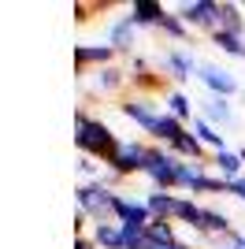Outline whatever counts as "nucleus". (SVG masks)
<instances>
[{
    "mask_svg": "<svg viewBox=\"0 0 245 249\" xmlns=\"http://www.w3.org/2000/svg\"><path fill=\"white\" fill-rule=\"evenodd\" d=\"M74 201H78V212L93 223H108V216H115V194L104 182H82L74 190Z\"/></svg>",
    "mask_w": 245,
    "mask_h": 249,
    "instance_id": "nucleus-2",
    "label": "nucleus"
},
{
    "mask_svg": "<svg viewBox=\"0 0 245 249\" xmlns=\"http://www.w3.org/2000/svg\"><path fill=\"white\" fill-rule=\"evenodd\" d=\"M242 153H230V149H223V153H215V171L230 182V178H242Z\"/></svg>",
    "mask_w": 245,
    "mask_h": 249,
    "instance_id": "nucleus-15",
    "label": "nucleus"
},
{
    "mask_svg": "<svg viewBox=\"0 0 245 249\" xmlns=\"http://www.w3.org/2000/svg\"><path fill=\"white\" fill-rule=\"evenodd\" d=\"M93 242H97V249H122V227L119 223H97Z\"/></svg>",
    "mask_w": 245,
    "mask_h": 249,
    "instance_id": "nucleus-13",
    "label": "nucleus"
},
{
    "mask_svg": "<svg viewBox=\"0 0 245 249\" xmlns=\"http://www.w3.org/2000/svg\"><path fill=\"white\" fill-rule=\"evenodd\" d=\"M227 194H234V197L245 201V175L242 178H230V182H227Z\"/></svg>",
    "mask_w": 245,
    "mask_h": 249,
    "instance_id": "nucleus-25",
    "label": "nucleus"
},
{
    "mask_svg": "<svg viewBox=\"0 0 245 249\" xmlns=\"http://www.w3.org/2000/svg\"><path fill=\"white\" fill-rule=\"evenodd\" d=\"M160 30H163V34H171L175 41H182L186 34H190V26H186V22H182V19H178V15H167V19H163V22H160Z\"/></svg>",
    "mask_w": 245,
    "mask_h": 249,
    "instance_id": "nucleus-23",
    "label": "nucleus"
},
{
    "mask_svg": "<svg viewBox=\"0 0 245 249\" xmlns=\"http://www.w3.org/2000/svg\"><path fill=\"white\" fill-rule=\"evenodd\" d=\"M204 115L212 119V123H230L234 115H230V104L223 97H212V101H204Z\"/></svg>",
    "mask_w": 245,
    "mask_h": 249,
    "instance_id": "nucleus-22",
    "label": "nucleus"
},
{
    "mask_svg": "<svg viewBox=\"0 0 245 249\" xmlns=\"http://www.w3.org/2000/svg\"><path fill=\"white\" fill-rule=\"evenodd\" d=\"M145 156H149V149L138 145V142H119V149H115L112 156V175L115 178H126V175H141V167H145Z\"/></svg>",
    "mask_w": 245,
    "mask_h": 249,
    "instance_id": "nucleus-5",
    "label": "nucleus"
},
{
    "mask_svg": "<svg viewBox=\"0 0 245 249\" xmlns=\"http://www.w3.org/2000/svg\"><path fill=\"white\" fill-rule=\"evenodd\" d=\"M167 19V11H163L160 0H134L130 4V22L134 26H160Z\"/></svg>",
    "mask_w": 245,
    "mask_h": 249,
    "instance_id": "nucleus-10",
    "label": "nucleus"
},
{
    "mask_svg": "<svg viewBox=\"0 0 245 249\" xmlns=\"http://www.w3.org/2000/svg\"><path fill=\"white\" fill-rule=\"evenodd\" d=\"M178 19L190 26V30H208V34H215L219 30V4L215 0H190V4H182L178 8Z\"/></svg>",
    "mask_w": 245,
    "mask_h": 249,
    "instance_id": "nucleus-4",
    "label": "nucleus"
},
{
    "mask_svg": "<svg viewBox=\"0 0 245 249\" xmlns=\"http://www.w3.org/2000/svg\"><path fill=\"white\" fill-rule=\"evenodd\" d=\"M74 249H97V242H89V238H82V234H78V238H74Z\"/></svg>",
    "mask_w": 245,
    "mask_h": 249,
    "instance_id": "nucleus-27",
    "label": "nucleus"
},
{
    "mask_svg": "<svg viewBox=\"0 0 245 249\" xmlns=\"http://www.w3.org/2000/svg\"><path fill=\"white\" fill-rule=\"evenodd\" d=\"M163 67H167V71H171V78H178V82L193 74V60H190L186 52H167V60H163Z\"/></svg>",
    "mask_w": 245,
    "mask_h": 249,
    "instance_id": "nucleus-19",
    "label": "nucleus"
},
{
    "mask_svg": "<svg viewBox=\"0 0 245 249\" xmlns=\"http://www.w3.org/2000/svg\"><path fill=\"white\" fill-rule=\"evenodd\" d=\"M171 153L178 156V160H193V164H201L204 145H201V142L193 138V130H186V134H182V138H178V142L171 145Z\"/></svg>",
    "mask_w": 245,
    "mask_h": 249,
    "instance_id": "nucleus-14",
    "label": "nucleus"
},
{
    "mask_svg": "<svg viewBox=\"0 0 245 249\" xmlns=\"http://www.w3.org/2000/svg\"><path fill=\"white\" fill-rule=\"evenodd\" d=\"M74 145H78L82 156H93V160H108V164H112L119 142H115V134L108 130V123L78 112L74 115Z\"/></svg>",
    "mask_w": 245,
    "mask_h": 249,
    "instance_id": "nucleus-1",
    "label": "nucleus"
},
{
    "mask_svg": "<svg viewBox=\"0 0 245 249\" xmlns=\"http://www.w3.org/2000/svg\"><path fill=\"white\" fill-rule=\"evenodd\" d=\"M193 138L201 142L204 149H215V153H223V134H215V126L208 123V119H193Z\"/></svg>",
    "mask_w": 245,
    "mask_h": 249,
    "instance_id": "nucleus-16",
    "label": "nucleus"
},
{
    "mask_svg": "<svg viewBox=\"0 0 245 249\" xmlns=\"http://www.w3.org/2000/svg\"><path fill=\"white\" fill-rule=\"evenodd\" d=\"M182 164H186V160H178L171 149H149L141 175L153 178L156 190H175V186H178V171H182Z\"/></svg>",
    "mask_w": 245,
    "mask_h": 249,
    "instance_id": "nucleus-3",
    "label": "nucleus"
},
{
    "mask_svg": "<svg viewBox=\"0 0 245 249\" xmlns=\"http://www.w3.org/2000/svg\"><path fill=\"white\" fill-rule=\"evenodd\" d=\"M227 249H245V238L242 234H230V238H227Z\"/></svg>",
    "mask_w": 245,
    "mask_h": 249,
    "instance_id": "nucleus-26",
    "label": "nucleus"
},
{
    "mask_svg": "<svg viewBox=\"0 0 245 249\" xmlns=\"http://www.w3.org/2000/svg\"><path fill=\"white\" fill-rule=\"evenodd\" d=\"M78 171H82V175H89V178H97V160H93V156H82ZM97 182H101V178H97Z\"/></svg>",
    "mask_w": 245,
    "mask_h": 249,
    "instance_id": "nucleus-24",
    "label": "nucleus"
},
{
    "mask_svg": "<svg viewBox=\"0 0 245 249\" xmlns=\"http://www.w3.org/2000/svg\"><path fill=\"white\" fill-rule=\"evenodd\" d=\"M167 249H190V246H182V242H175V246H167Z\"/></svg>",
    "mask_w": 245,
    "mask_h": 249,
    "instance_id": "nucleus-28",
    "label": "nucleus"
},
{
    "mask_svg": "<svg viewBox=\"0 0 245 249\" xmlns=\"http://www.w3.org/2000/svg\"><path fill=\"white\" fill-rule=\"evenodd\" d=\"M134 26L130 15H119V19H112V26H108V45H112L115 52H130L134 49Z\"/></svg>",
    "mask_w": 245,
    "mask_h": 249,
    "instance_id": "nucleus-11",
    "label": "nucleus"
},
{
    "mask_svg": "<svg viewBox=\"0 0 245 249\" xmlns=\"http://www.w3.org/2000/svg\"><path fill=\"white\" fill-rule=\"evenodd\" d=\"M219 30L242 34V8L238 4H219Z\"/></svg>",
    "mask_w": 245,
    "mask_h": 249,
    "instance_id": "nucleus-20",
    "label": "nucleus"
},
{
    "mask_svg": "<svg viewBox=\"0 0 245 249\" xmlns=\"http://www.w3.org/2000/svg\"><path fill=\"white\" fill-rule=\"evenodd\" d=\"M197 78H201V82L208 86L215 97H230V93L238 89L234 74L223 71V67H212V63H197Z\"/></svg>",
    "mask_w": 245,
    "mask_h": 249,
    "instance_id": "nucleus-8",
    "label": "nucleus"
},
{
    "mask_svg": "<svg viewBox=\"0 0 245 249\" xmlns=\"http://www.w3.org/2000/svg\"><path fill=\"white\" fill-rule=\"evenodd\" d=\"M115 223H122V227H149L153 223V216H149V205H141V201H130L122 197V194H115Z\"/></svg>",
    "mask_w": 245,
    "mask_h": 249,
    "instance_id": "nucleus-6",
    "label": "nucleus"
},
{
    "mask_svg": "<svg viewBox=\"0 0 245 249\" xmlns=\"http://www.w3.org/2000/svg\"><path fill=\"white\" fill-rule=\"evenodd\" d=\"M145 242H149V249H167V246H175V227H171V223H163V219H153V223H149V231H145Z\"/></svg>",
    "mask_w": 245,
    "mask_h": 249,
    "instance_id": "nucleus-12",
    "label": "nucleus"
},
{
    "mask_svg": "<svg viewBox=\"0 0 245 249\" xmlns=\"http://www.w3.org/2000/svg\"><path fill=\"white\" fill-rule=\"evenodd\" d=\"M122 86H126V74H122L119 67H101V71H97V89H101V93H119Z\"/></svg>",
    "mask_w": 245,
    "mask_h": 249,
    "instance_id": "nucleus-18",
    "label": "nucleus"
},
{
    "mask_svg": "<svg viewBox=\"0 0 245 249\" xmlns=\"http://www.w3.org/2000/svg\"><path fill=\"white\" fill-rule=\"evenodd\" d=\"M149 216L153 219H163V223H175L178 219V208H182V197H175V194H167V190H156V194H149Z\"/></svg>",
    "mask_w": 245,
    "mask_h": 249,
    "instance_id": "nucleus-9",
    "label": "nucleus"
},
{
    "mask_svg": "<svg viewBox=\"0 0 245 249\" xmlns=\"http://www.w3.org/2000/svg\"><path fill=\"white\" fill-rule=\"evenodd\" d=\"M163 108H167V115H175L178 123L190 119V101H186V93H178V89H171V93L163 97Z\"/></svg>",
    "mask_w": 245,
    "mask_h": 249,
    "instance_id": "nucleus-21",
    "label": "nucleus"
},
{
    "mask_svg": "<svg viewBox=\"0 0 245 249\" xmlns=\"http://www.w3.org/2000/svg\"><path fill=\"white\" fill-rule=\"evenodd\" d=\"M212 41L219 52H230V56H238V60H245V37L242 34H230V30H215Z\"/></svg>",
    "mask_w": 245,
    "mask_h": 249,
    "instance_id": "nucleus-17",
    "label": "nucleus"
},
{
    "mask_svg": "<svg viewBox=\"0 0 245 249\" xmlns=\"http://www.w3.org/2000/svg\"><path fill=\"white\" fill-rule=\"evenodd\" d=\"M112 60H115V49L112 45H78L74 49V67H78L82 74L89 71V67H112Z\"/></svg>",
    "mask_w": 245,
    "mask_h": 249,
    "instance_id": "nucleus-7",
    "label": "nucleus"
}]
</instances>
